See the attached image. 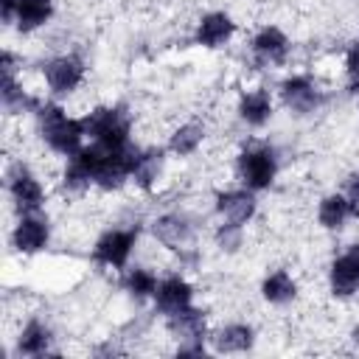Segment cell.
<instances>
[{
    "mask_svg": "<svg viewBox=\"0 0 359 359\" xmlns=\"http://www.w3.org/2000/svg\"><path fill=\"white\" fill-rule=\"evenodd\" d=\"M0 101H3V112L6 115H22V112H36L39 109V98H34L20 81L17 76H3L0 84Z\"/></svg>",
    "mask_w": 359,
    "mask_h": 359,
    "instance_id": "18",
    "label": "cell"
},
{
    "mask_svg": "<svg viewBox=\"0 0 359 359\" xmlns=\"http://www.w3.org/2000/svg\"><path fill=\"white\" fill-rule=\"evenodd\" d=\"M84 132L93 143L107 146V149H118L132 143L129 132H132V115L126 107L115 104V107H95L93 112H87L84 118Z\"/></svg>",
    "mask_w": 359,
    "mask_h": 359,
    "instance_id": "2",
    "label": "cell"
},
{
    "mask_svg": "<svg viewBox=\"0 0 359 359\" xmlns=\"http://www.w3.org/2000/svg\"><path fill=\"white\" fill-rule=\"evenodd\" d=\"M163 163H165V151H163L160 146H151V149H140V154H137V163H135V168H132V182H135L137 188L149 191V188L157 182V177H160V171H163Z\"/></svg>",
    "mask_w": 359,
    "mask_h": 359,
    "instance_id": "21",
    "label": "cell"
},
{
    "mask_svg": "<svg viewBox=\"0 0 359 359\" xmlns=\"http://www.w3.org/2000/svg\"><path fill=\"white\" fill-rule=\"evenodd\" d=\"M345 70H348V79H351V90L359 93V39L345 53Z\"/></svg>",
    "mask_w": 359,
    "mask_h": 359,
    "instance_id": "27",
    "label": "cell"
},
{
    "mask_svg": "<svg viewBox=\"0 0 359 359\" xmlns=\"http://www.w3.org/2000/svg\"><path fill=\"white\" fill-rule=\"evenodd\" d=\"M328 286L334 297H351L359 292V244L337 255L328 269Z\"/></svg>",
    "mask_w": 359,
    "mask_h": 359,
    "instance_id": "11",
    "label": "cell"
},
{
    "mask_svg": "<svg viewBox=\"0 0 359 359\" xmlns=\"http://www.w3.org/2000/svg\"><path fill=\"white\" fill-rule=\"evenodd\" d=\"M157 283H160L157 275H154L151 269H143V266H135V269H129V272L123 275V289H126L132 297H137V300L154 297Z\"/></svg>",
    "mask_w": 359,
    "mask_h": 359,
    "instance_id": "25",
    "label": "cell"
},
{
    "mask_svg": "<svg viewBox=\"0 0 359 359\" xmlns=\"http://www.w3.org/2000/svg\"><path fill=\"white\" fill-rule=\"evenodd\" d=\"M168 334L177 339V356H202L205 353V314L194 306L165 317Z\"/></svg>",
    "mask_w": 359,
    "mask_h": 359,
    "instance_id": "3",
    "label": "cell"
},
{
    "mask_svg": "<svg viewBox=\"0 0 359 359\" xmlns=\"http://www.w3.org/2000/svg\"><path fill=\"white\" fill-rule=\"evenodd\" d=\"M151 233H154V238H157L163 247H168V250H185V247L194 241V227H191V222H188L185 216H180V213H165V216L154 219Z\"/></svg>",
    "mask_w": 359,
    "mask_h": 359,
    "instance_id": "15",
    "label": "cell"
},
{
    "mask_svg": "<svg viewBox=\"0 0 359 359\" xmlns=\"http://www.w3.org/2000/svg\"><path fill=\"white\" fill-rule=\"evenodd\" d=\"M250 50H252V59L255 65H264V67H278L289 59V39L280 28L275 25H266L261 28L252 42H250Z\"/></svg>",
    "mask_w": 359,
    "mask_h": 359,
    "instance_id": "12",
    "label": "cell"
},
{
    "mask_svg": "<svg viewBox=\"0 0 359 359\" xmlns=\"http://www.w3.org/2000/svg\"><path fill=\"white\" fill-rule=\"evenodd\" d=\"M233 34H236L233 17L224 14V11H210V14H205V17L199 20L194 39H196V45H202V48H219V45H224Z\"/></svg>",
    "mask_w": 359,
    "mask_h": 359,
    "instance_id": "16",
    "label": "cell"
},
{
    "mask_svg": "<svg viewBox=\"0 0 359 359\" xmlns=\"http://www.w3.org/2000/svg\"><path fill=\"white\" fill-rule=\"evenodd\" d=\"M236 171L244 188L250 191H264L275 182L278 174V157L269 146H250L236 157Z\"/></svg>",
    "mask_w": 359,
    "mask_h": 359,
    "instance_id": "4",
    "label": "cell"
},
{
    "mask_svg": "<svg viewBox=\"0 0 359 359\" xmlns=\"http://www.w3.org/2000/svg\"><path fill=\"white\" fill-rule=\"evenodd\" d=\"M135 244H137V227H112L101 233L98 241L93 244V261L101 266L123 269Z\"/></svg>",
    "mask_w": 359,
    "mask_h": 359,
    "instance_id": "6",
    "label": "cell"
},
{
    "mask_svg": "<svg viewBox=\"0 0 359 359\" xmlns=\"http://www.w3.org/2000/svg\"><path fill=\"white\" fill-rule=\"evenodd\" d=\"M238 118L250 126H264L272 118V98L266 90H250L238 98Z\"/></svg>",
    "mask_w": 359,
    "mask_h": 359,
    "instance_id": "22",
    "label": "cell"
},
{
    "mask_svg": "<svg viewBox=\"0 0 359 359\" xmlns=\"http://www.w3.org/2000/svg\"><path fill=\"white\" fill-rule=\"evenodd\" d=\"M351 337H353V342H359V325H356V328L351 331Z\"/></svg>",
    "mask_w": 359,
    "mask_h": 359,
    "instance_id": "29",
    "label": "cell"
},
{
    "mask_svg": "<svg viewBox=\"0 0 359 359\" xmlns=\"http://www.w3.org/2000/svg\"><path fill=\"white\" fill-rule=\"evenodd\" d=\"M216 210L224 222H233V224H247L255 210H258V202L252 196L250 188H233V191H222L216 196Z\"/></svg>",
    "mask_w": 359,
    "mask_h": 359,
    "instance_id": "13",
    "label": "cell"
},
{
    "mask_svg": "<svg viewBox=\"0 0 359 359\" xmlns=\"http://www.w3.org/2000/svg\"><path fill=\"white\" fill-rule=\"evenodd\" d=\"M191 300H194V286H191L185 278L171 275V278H165V280L157 283L154 309H157L160 314H165V317H168V314H177V311H182V309H188Z\"/></svg>",
    "mask_w": 359,
    "mask_h": 359,
    "instance_id": "14",
    "label": "cell"
},
{
    "mask_svg": "<svg viewBox=\"0 0 359 359\" xmlns=\"http://www.w3.org/2000/svg\"><path fill=\"white\" fill-rule=\"evenodd\" d=\"M345 196H348L353 205H359V171L348 174V180H345Z\"/></svg>",
    "mask_w": 359,
    "mask_h": 359,
    "instance_id": "28",
    "label": "cell"
},
{
    "mask_svg": "<svg viewBox=\"0 0 359 359\" xmlns=\"http://www.w3.org/2000/svg\"><path fill=\"white\" fill-rule=\"evenodd\" d=\"M36 126H39V137L45 140V146L62 157H73L81 149V140L87 137L84 121L70 118L59 104H50V101L39 104Z\"/></svg>",
    "mask_w": 359,
    "mask_h": 359,
    "instance_id": "1",
    "label": "cell"
},
{
    "mask_svg": "<svg viewBox=\"0 0 359 359\" xmlns=\"http://www.w3.org/2000/svg\"><path fill=\"white\" fill-rule=\"evenodd\" d=\"M241 224H233V222H224V224H219V230H216V244L224 250V252H236L238 247H241Z\"/></svg>",
    "mask_w": 359,
    "mask_h": 359,
    "instance_id": "26",
    "label": "cell"
},
{
    "mask_svg": "<svg viewBox=\"0 0 359 359\" xmlns=\"http://www.w3.org/2000/svg\"><path fill=\"white\" fill-rule=\"evenodd\" d=\"M351 216H359V205H353L342 194H325L317 205V222L325 230H342Z\"/></svg>",
    "mask_w": 359,
    "mask_h": 359,
    "instance_id": "17",
    "label": "cell"
},
{
    "mask_svg": "<svg viewBox=\"0 0 359 359\" xmlns=\"http://www.w3.org/2000/svg\"><path fill=\"white\" fill-rule=\"evenodd\" d=\"M8 194H11V202H14L20 216L22 213H36L45 205V188H42L39 177L22 160L8 168Z\"/></svg>",
    "mask_w": 359,
    "mask_h": 359,
    "instance_id": "5",
    "label": "cell"
},
{
    "mask_svg": "<svg viewBox=\"0 0 359 359\" xmlns=\"http://www.w3.org/2000/svg\"><path fill=\"white\" fill-rule=\"evenodd\" d=\"M280 101L294 115H311L323 104V93L309 76H289L280 81Z\"/></svg>",
    "mask_w": 359,
    "mask_h": 359,
    "instance_id": "9",
    "label": "cell"
},
{
    "mask_svg": "<svg viewBox=\"0 0 359 359\" xmlns=\"http://www.w3.org/2000/svg\"><path fill=\"white\" fill-rule=\"evenodd\" d=\"M210 339H213V348L219 353H241V351H250L252 348L255 331L247 323H230V325L219 328Z\"/></svg>",
    "mask_w": 359,
    "mask_h": 359,
    "instance_id": "19",
    "label": "cell"
},
{
    "mask_svg": "<svg viewBox=\"0 0 359 359\" xmlns=\"http://www.w3.org/2000/svg\"><path fill=\"white\" fill-rule=\"evenodd\" d=\"M202 140H205V126L196 121H188V123L174 129V135L168 140V151L177 157H188L202 146Z\"/></svg>",
    "mask_w": 359,
    "mask_h": 359,
    "instance_id": "24",
    "label": "cell"
},
{
    "mask_svg": "<svg viewBox=\"0 0 359 359\" xmlns=\"http://www.w3.org/2000/svg\"><path fill=\"white\" fill-rule=\"evenodd\" d=\"M0 17L6 25L14 22L17 31L31 34L53 17V0H0Z\"/></svg>",
    "mask_w": 359,
    "mask_h": 359,
    "instance_id": "7",
    "label": "cell"
},
{
    "mask_svg": "<svg viewBox=\"0 0 359 359\" xmlns=\"http://www.w3.org/2000/svg\"><path fill=\"white\" fill-rule=\"evenodd\" d=\"M48 238H50V224H48V219H42L36 213H22L11 230V247L20 255H34V252L45 250Z\"/></svg>",
    "mask_w": 359,
    "mask_h": 359,
    "instance_id": "10",
    "label": "cell"
},
{
    "mask_svg": "<svg viewBox=\"0 0 359 359\" xmlns=\"http://www.w3.org/2000/svg\"><path fill=\"white\" fill-rule=\"evenodd\" d=\"M50 339H53L50 328L42 320L34 317V320H28L20 328V334H17V351L25 353V356H42V353L50 351Z\"/></svg>",
    "mask_w": 359,
    "mask_h": 359,
    "instance_id": "20",
    "label": "cell"
},
{
    "mask_svg": "<svg viewBox=\"0 0 359 359\" xmlns=\"http://www.w3.org/2000/svg\"><path fill=\"white\" fill-rule=\"evenodd\" d=\"M42 76L53 95H70L84 81V62L76 53H62L42 67Z\"/></svg>",
    "mask_w": 359,
    "mask_h": 359,
    "instance_id": "8",
    "label": "cell"
},
{
    "mask_svg": "<svg viewBox=\"0 0 359 359\" xmlns=\"http://www.w3.org/2000/svg\"><path fill=\"white\" fill-rule=\"evenodd\" d=\"M261 294H264V300L272 303V306H286V303H292V300L297 297V280H294L286 269H275V272H269V275L264 278Z\"/></svg>",
    "mask_w": 359,
    "mask_h": 359,
    "instance_id": "23",
    "label": "cell"
}]
</instances>
